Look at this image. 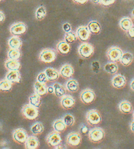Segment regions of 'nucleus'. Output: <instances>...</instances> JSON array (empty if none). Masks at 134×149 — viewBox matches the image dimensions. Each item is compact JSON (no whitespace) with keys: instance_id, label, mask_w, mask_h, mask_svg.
<instances>
[{"instance_id":"obj_23","label":"nucleus","mask_w":134,"mask_h":149,"mask_svg":"<svg viewBox=\"0 0 134 149\" xmlns=\"http://www.w3.org/2000/svg\"><path fill=\"white\" fill-rule=\"evenodd\" d=\"M8 44L10 48L19 50L22 47V42L20 38L14 36L9 39Z\"/></svg>"},{"instance_id":"obj_11","label":"nucleus","mask_w":134,"mask_h":149,"mask_svg":"<svg viewBox=\"0 0 134 149\" xmlns=\"http://www.w3.org/2000/svg\"><path fill=\"white\" fill-rule=\"evenodd\" d=\"M126 84V77L123 75L117 74L112 80V84L114 88L121 89L124 88Z\"/></svg>"},{"instance_id":"obj_49","label":"nucleus","mask_w":134,"mask_h":149,"mask_svg":"<svg viewBox=\"0 0 134 149\" xmlns=\"http://www.w3.org/2000/svg\"><path fill=\"white\" fill-rule=\"evenodd\" d=\"M131 88L133 91H134V79L132 80V82L131 83Z\"/></svg>"},{"instance_id":"obj_40","label":"nucleus","mask_w":134,"mask_h":149,"mask_svg":"<svg viewBox=\"0 0 134 149\" xmlns=\"http://www.w3.org/2000/svg\"><path fill=\"white\" fill-rule=\"evenodd\" d=\"M115 0H101L100 3L104 6H107L113 4L115 2Z\"/></svg>"},{"instance_id":"obj_44","label":"nucleus","mask_w":134,"mask_h":149,"mask_svg":"<svg viewBox=\"0 0 134 149\" xmlns=\"http://www.w3.org/2000/svg\"><path fill=\"white\" fill-rule=\"evenodd\" d=\"M48 93L49 94H53L54 92V86H50L47 88Z\"/></svg>"},{"instance_id":"obj_43","label":"nucleus","mask_w":134,"mask_h":149,"mask_svg":"<svg viewBox=\"0 0 134 149\" xmlns=\"http://www.w3.org/2000/svg\"><path fill=\"white\" fill-rule=\"evenodd\" d=\"M88 130H89V128H88V127L85 125H83L80 128V131H81V134H87Z\"/></svg>"},{"instance_id":"obj_3","label":"nucleus","mask_w":134,"mask_h":149,"mask_svg":"<svg viewBox=\"0 0 134 149\" xmlns=\"http://www.w3.org/2000/svg\"><path fill=\"white\" fill-rule=\"evenodd\" d=\"M86 120L89 125L97 126L101 122L102 117L98 111L96 109H92L87 113Z\"/></svg>"},{"instance_id":"obj_4","label":"nucleus","mask_w":134,"mask_h":149,"mask_svg":"<svg viewBox=\"0 0 134 149\" xmlns=\"http://www.w3.org/2000/svg\"><path fill=\"white\" fill-rule=\"evenodd\" d=\"M39 59L43 62L46 63H52L56 59V53L52 49H44L40 54Z\"/></svg>"},{"instance_id":"obj_27","label":"nucleus","mask_w":134,"mask_h":149,"mask_svg":"<svg viewBox=\"0 0 134 149\" xmlns=\"http://www.w3.org/2000/svg\"><path fill=\"white\" fill-rule=\"evenodd\" d=\"M88 29L91 33L98 34L101 31L100 24L96 21H92L88 24Z\"/></svg>"},{"instance_id":"obj_16","label":"nucleus","mask_w":134,"mask_h":149,"mask_svg":"<svg viewBox=\"0 0 134 149\" xmlns=\"http://www.w3.org/2000/svg\"><path fill=\"white\" fill-rule=\"evenodd\" d=\"M47 88L45 83H42L36 81L34 85V91L36 94L43 97L45 95H46L48 93Z\"/></svg>"},{"instance_id":"obj_24","label":"nucleus","mask_w":134,"mask_h":149,"mask_svg":"<svg viewBox=\"0 0 134 149\" xmlns=\"http://www.w3.org/2000/svg\"><path fill=\"white\" fill-rule=\"evenodd\" d=\"M67 126L65 124L63 119H58L54 121L53 123V128L54 131L61 133L66 130Z\"/></svg>"},{"instance_id":"obj_46","label":"nucleus","mask_w":134,"mask_h":149,"mask_svg":"<svg viewBox=\"0 0 134 149\" xmlns=\"http://www.w3.org/2000/svg\"><path fill=\"white\" fill-rule=\"evenodd\" d=\"M75 2L78 3L80 4H84L87 2L88 0H73Z\"/></svg>"},{"instance_id":"obj_14","label":"nucleus","mask_w":134,"mask_h":149,"mask_svg":"<svg viewBox=\"0 0 134 149\" xmlns=\"http://www.w3.org/2000/svg\"><path fill=\"white\" fill-rule=\"evenodd\" d=\"M27 30L25 24L23 23H16L11 27L10 31L11 33L14 36H20L25 33Z\"/></svg>"},{"instance_id":"obj_48","label":"nucleus","mask_w":134,"mask_h":149,"mask_svg":"<svg viewBox=\"0 0 134 149\" xmlns=\"http://www.w3.org/2000/svg\"><path fill=\"white\" fill-rule=\"evenodd\" d=\"M131 129L132 132H134V120L132 121L131 125Z\"/></svg>"},{"instance_id":"obj_8","label":"nucleus","mask_w":134,"mask_h":149,"mask_svg":"<svg viewBox=\"0 0 134 149\" xmlns=\"http://www.w3.org/2000/svg\"><path fill=\"white\" fill-rule=\"evenodd\" d=\"M78 52L80 56L84 59H88L92 56L94 53V47L88 43H83L80 45Z\"/></svg>"},{"instance_id":"obj_22","label":"nucleus","mask_w":134,"mask_h":149,"mask_svg":"<svg viewBox=\"0 0 134 149\" xmlns=\"http://www.w3.org/2000/svg\"><path fill=\"white\" fill-rule=\"evenodd\" d=\"M57 48L58 52L62 54H69L71 50L69 44H68L66 41H60L57 44Z\"/></svg>"},{"instance_id":"obj_38","label":"nucleus","mask_w":134,"mask_h":149,"mask_svg":"<svg viewBox=\"0 0 134 149\" xmlns=\"http://www.w3.org/2000/svg\"><path fill=\"white\" fill-rule=\"evenodd\" d=\"M37 81H38L39 82L46 84L49 81L46 75L45 74V73L44 72L39 73L38 76H37Z\"/></svg>"},{"instance_id":"obj_10","label":"nucleus","mask_w":134,"mask_h":149,"mask_svg":"<svg viewBox=\"0 0 134 149\" xmlns=\"http://www.w3.org/2000/svg\"><path fill=\"white\" fill-rule=\"evenodd\" d=\"M13 138L16 142L19 144H23L28 138V134L24 129H16L13 132Z\"/></svg>"},{"instance_id":"obj_28","label":"nucleus","mask_w":134,"mask_h":149,"mask_svg":"<svg viewBox=\"0 0 134 149\" xmlns=\"http://www.w3.org/2000/svg\"><path fill=\"white\" fill-rule=\"evenodd\" d=\"M134 59L133 55L130 52H125L123 54L120 62L124 66H128Z\"/></svg>"},{"instance_id":"obj_6","label":"nucleus","mask_w":134,"mask_h":149,"mask_svg":"<svg viewBox=\"0 0 134 149\" xmlns=\"http://www.w3.org/2000/svg\"><path fill=\"white\" fill-rule=\"evenodd\" d=\"M96 98V94L91 89L87 88L83 90L80 94V100L85 105L93 103Z\"/></svg>"},{"instance_id":"obj_33","label":"nucleus","mask_w":134,"mask_h":149,"mask_svg":"<svg viewBox=\"0 0 134 149\" xmlns=\"http://www.w3.org/2000/svg\"><path fill=\"white\" fill-rule=\"evenodd\" d=\"M44 128L43 125L40 122H37L31 126V130L32 134L35 135L41 134L44 131Z\"/></svg>"},{"instance_id":"obj_20","label":"nucleus","mask_w":134,"mask_h":149,"mask_svg":"<svg viewBox=\"0 0 134 149\" xmlns=\"http://www.w3.org/2000/svg\"><path fill=\"white\" fill-rule=\"evenodd\" d=\"M5 67L8 71L20 70L21 69V64L18 60L8 59L5 62Z\"/></svg>"},{"instance_id":"obj_18","label":"nucleus","mask_w":134,"mask_h":149,"mask_svg":"<svg viewBox=\"0 0 134 149\" xmlns=\"http://www.w3.org/2000/svg\"><path fill=\"white\" fill-rule=\"evenodd\" d=\"M45 73L49 81L53 82L58 80L60 77V73L52 68H48L45 70Z\"/></svg>"},{"instance_id":"obj_25","label":"nucleus","mask_w":134,"mask_h":149,"mask_svg":"<svg viewBox=\"0 0 134 149\" xmlns=\"http://www.w3.org/2000/svg\"><path fill=\"white\" fill-rule=\"evenodd\" d=\"M79 85L77 80L70 79L66 83V89L70 92L75 93L79 90Z\"/></svg>"},{"instance_id":"obj_15","label":"nucleus","mask_w":134,"mask_h":149,"mask_svg":"<svg viewBox=\"0 0 134 149\" xmlns=\"http://www.w3.org/2000/svg\"><path fill=\"white\" fill-rule=\"evenodd\" d=\"M6 79L12 83H20L21 82V75L18 70L9 71L6 75Z\"/></svg>"},{"instance_id":"obj_2","label":"nucleus","mask_w":134,"mask_h":149,"mask_svg":"<svg viewBox=\"0 0 134 149\" xmlns=\"http://www.w3.org/2000/svg\"><path fill=\"white\" fill-rule=\"evenodd\" d=\"M89 139L93 143H98L105 137V132L103 129L96 127L90 130L88 134Z\"/></svg>"},{"instance_id":"obj_9","label":"nucleus","mask_w":134,"mask_h":149,"mask_svg":"<svg viewBox=\"0 0 134 149\" xmlns=\"http://www.w3.org/2000/svg\"><path fill=\"white\" fill-rule=\"evenodd\" d=\"M66 142L67 144L70 147H79L81 143L82 137L79 133L72 132L68 134Z\"/></svg>"},{"instance_id":"obj_39","label":"nucleus","mask_w":134,"mask_h":149,"mask_svg":"<svg viewBox=\"0 0 134 149\" xmlns=\"http://www.w3.org/2000/svg\"><path fill=\"white\" fill-rule=\"evenodd\" d=\"M92 69L94 72L95 73H98V70L100 68V65L98 61H94L92 63Z\"/></svg>"},{"instance_id":"obj_51","label":"nucleus","mask_w":134,"mask_h":149,"mask_svg":"<svg viewBox=\"0 0 134 149\" xmlns=\"http://www.w3.org/2000/svg\"><path fill=\"white\" fill-rule=\"evenodd\" d=\"M132 16H133V18H134V9L133 10H132Z\"/></svg>"},{"instance_id":"obj_12","label":"nucleus","mask_w":134,"mask_h":149,"mask_svg":"<svg viewBox=\"0 0 134 149\" xmlns=\"http://www.w3.org/2000/svg\"><path fill=\"white\" fill-rule=\"evenodd\" d=\"M90 31L88 29V27L81 26L77 30V36L81 41H87L89 40L90 36Z\"/></svg>"},{"instance_id":"obj_29","label":"nucleus","mask_w":134,"mask_h":149,"mask_svg":"<svg viewBox=\"0 0 134 149\" xmlns=\"http://www.w3.org/2000/svg\"><path fill=\"white\" fill-rule=\"evenodd\" d=\"M119 26L122 30L127 31L133 26V22L131 18L125 17L121 20L119 22Z\"/></svg>"},{"instance_id":"obj_7","label":"nucleus","mask_w":134,"mask_h":149,"mask_svg":"<svg viewBox=\"0 0 134 149\" xmlns=\"http://www.w3.org/2000/svg\"><path fill=\"white\" fill-rule=\"evenodd\" d=\"M123 52L121 49L117 47H112L108 49L107 56L108 59L111 62L119 61L121 59Z\"/></svg>"},{"instance_id":"obj_50","label":"nucleus","mask_w":134,"mask_h":149,"mask_svg":"<svg viewBox=\"0 0 134 149\" xmlns=\"http://www.w3.org/2000/svg\"><path fill=\"white\" fill-rule=\"evenodd\" d=\"M92 1L93 3H96V4L101 2V0H92Z\"/></svg>"},{"instance_id":"obj_52","label":"nucleus","mask_w":134,"mask_h":149,"mask_svg":"<svg viewBox=\"0 0 134 149\" xmlns=\"http://www.w3.org/2000/svg\"><path fill=\"white\" fill-rule=\"evenodd\" d=\"M133 117H134V113H133Z\"/></svg>"},{"instance_id":"obj_13","label":"nucleus","mask_w":134,"mask_h":149,"mask_svg":"<svg viewBox=\"0 0 134 149\" xmlns=\"http://www.w3.org/2000/svg\"><path fill=\"white\" fill-rule=\"evenodd\" d=\"M61 105L65 109H70L73 108L75 104V100L70 95L64 96L61 100Z\"/></svg>"},{"instance_id":"obj_26","label":"nucleus","mask_w":134,"mask_h":149,"mask_svg":"<svg viewBox=\"0 0 134 149\" xmlns=\"http://www.w3.org/2000/svg\"><path fill=\"white\" fill-rule=\"evenodd\" d=\"M119 70L117 64L114 62H109L106 64L104 66V70L107 73L111 74H114L117 73Z\"/></svg>"},{"instance_id":"obj_36","label":"nucleus","mask_w":134,"mask_h":149,"mask_svg":"<svg viewBox=\"0 0 134 149\" xmlns=\"http://www.w3.org/2000/svg\"><path fill=\"white\" fill-rule=\"evenodd\" d=\"M46 15V10L43 6H39L36 12V18L39 20L42 19Z\"/></svg>"},{"instance_id":"obj_53","label":"nucleus","mask_w":134,"mask_h":149,"mask_svg":"<svg viewBox=\"0 0 134 149\" xmlns=\"http://www.w3.org/2000/svg\"><path fill=\"white\" fill-rule=\"evenodd\" d=\"M1 1H2V0H1Z\"/></svg>"},{"instance_id":"obj_47","label":"nucleus","mask_w":134,"mask_h":149,"mask_svg":"<svg viewBox=\"0 0 134 149\" xmlns=\"http://www.w3.org/2000/svg\"><path fill=\"white\" fill-rule=\"evenodd\" d=\"M0 21H1V22H2L4 20V19H5V16H4V15L3 14V13L2 12H0Z\"/></svg>"},{"instance_id":"obj_34","label":"nucleus","mask_w":134,"mask_h":149,"mask_svg":"<svg viewBox=\"0 0 134 149\" xmlns=\"http://www.w3.org/2000/svg\"><path fill=\"white\" fill-rule=\"evenodd\" d=\"M9 59L18 60L21 57V53L18 49H11L9 50L8 54Z\"/></svg>"},{"instance_id":"obj_45","label":"nucleus","mask_w":134,"mask_h":149,"mask_svg":"<svg viewBox=\"0 0 134 149\" xmlns=\"http://www.w3.org/2000/svg\"><path fill=\"white\" fill-rule=\"evenodd\" d=\"M55 149H67V148L66 146L62 144V143L58 145L57 147L54 148Z\"/></svg>"},{"instance_id":"obj_37","label":"nucleus","mask_w":134,"mask_h":149,"mask_svg":"<svg viewBox=\"0 0 134 149\" xmlns=\"http://www.w3.org/2000/svg\"><path fill=\"white\" fill-rule=\"evenodd\" d=\"M77 36L75 33L71 31L66 33L65 37V41L68 44H72L77 40Z\"/></svg>"},{"instance_id":"obj_21","label":"nucleus","mask_w":134,"mask_h":149,"mask_svg":"<svg viewBox=\"0 0 134 149\" xmlns=\"http://www.w3.org/2000/svg\"><path fill=\"white\" fill-rule=\"evenodd\" d=\"M119 109L122 113L125 114L129 113L133 109L132 104L128 100H123L119 105Z\"/></svg>"},{"instance_id":"obj_1","label":"nucleus","mask_w":134,"mask_h":149,"mask_svg":"<svg viewBox=\"0 0 134 149\" xmlns=\"http://www.w3.org/2000/svg\"><path fill=\"white\" fill-rule=\"evenodd\" d=\"M22 113L25 118L33 120L38 117L39 111L38 108L28 104L24 106L22 109Z\"/></svg>"},{"instance_id":"obj_31","label":"nucleus","mask_w":134,"mask_h":149,"mask_svg":"<svg viewBox=\"0 0 134 149\" xmlns=\"http://www.w3.org/2000/svg\"><path fill=\"white\" fill-rule=\"evenodd\" d=\"M29 104L39 108L41 104V97L36 94L31 95L29 97Z\"/></svg>"},{"instance_id":"obj_35","label":"nucleus","mask_w":134,"mask_h":149,"mask_svg":"<svg viewBox=\"0 0 134 149\" xmlns=\"http://www.w3.org/2000/svg\"><path fill=\"white\" fill-rule=\"evenodd\" d=\"M63 120L67 127H71L74 125L75 119L74 117L70 113H67L63 117Z\"/></svg>"},{"instance_id":"obj_30","label":"nucleus","mask_w":134,"mask_h":149,"mask_svg":"<svg viewBox=\"0 0 134 149\" xmlns=\"http://www.w3.org/2000/svg\"><path fill=\"white\" fill-rule=\"evenodd\" d=\"M54 95L57 97H60L65 96L66 93V90L65 88L58 83H56L54 84Z\"/></svg>"},{"instance_id":"obj_32","label":"nucleus","mask_w":134,"mask_h":149,"mask_svg":"<svg viewBox=\"0 0 134 149\" xmlns=\"http://www.w3.org/2000/svg\"><path fill=\"white\" fill-rule=\"evenodd\" d=\"M12 83L5 79L2 80L0 82V90L4 92H8L10 91L12 88Z\"/></svg>"},{"instance_id":"obj_5","label":"nucleus","mask_w":134,"mask_h":149,"mask_svg":"<svg viewBox=\"0 0 134 149\" xmlns=\"http://www.w3.org/2000/svg\"><path fill=\"white\" fill-rule=\"evenodd\" d=\"M46 141L49 147L55 148L61 143L62 139L59 132L54 131L48 134L47 136Z\"/></svg>"},{"instance_id":"obj_17","label":"nucleus","mask_w":134,"mask_h":149,"mask_svg":"<svg viewBox=\"0 0 134 149\" xmlns=\"http://www.w3.org/2000/svg\"><path fill=\"white\" fill-rule=\"evenodd\" d=\"M60 74L65 79L72 77L74 74L73 68L69 64H65L60 70Z\"/></svg>"},{"instance_id":"obj_42","label":"nucleus","mask_w":134,"mask_h":149,"mask_svg":"<svg viewBox=\"0 0 134 149\" xmlns=\"http://www.w3.org/2000/svg\"><path fill=\"white\" fill-rule=\"evenodd\" d=\"M127 35L131 38H134V26H132L128 31H127Z\"/></svg>"},{"instance_id":"obj_41","label":"nucleus","mask_w":134,"mask_h":149,"mask_svg":"<svg viewBox=\"0 0 134 149\" xmlns=\"http://www.w3.org/2000/svg\"><path fill=\"white\" fill-rule=\"evenodd\" d=\"M62 29H63V30L66 33H68V32L71 31V26L70 24L68 23H65L63 25Z\"/></svg>"},{"instance_id":"obj_19","label":"nucleus","mask_w":134,"mask_h":149,"mask_svg":"<svg viewBox=\"0 0 134 149\" xmlns=\"http://www.w3.org/2000/svg\"><path fill=\"white\" fill-rule=\"evenodd\" d=\"M24 144L26 149H36L39 147L40 142L35 136H31L28 137Z\"/></svg>"}]
</instances>
